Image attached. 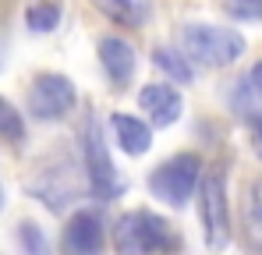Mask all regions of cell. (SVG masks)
<instances>
[{"mask_svg": "<svg viewBox=\"0 0 262 255\" xmlns=\"http://www.w3.org/2000/svg\"><path fill=\"white\" fill-rule=\"evenodd\" d=\"M117 255H170L177 248L174 227L152 209H128L114 223Z\"/></svg>", "mask_w": 262, "mask_h": 255, "instance_id": "cell-1", "label": "cell"}, {"mask_svg": "<svg viewBox=\"0 0 262 255\" xmlns=\"http://www.w3.org/2000/svg\"><path fill=\"white\" fill-rule=\"evenodd\" d=\"M181 46L202 68H230L234 60L245 57V36L237 29H223V25H209V22L184 25Z\"/></svg>", "mask_w": 262, "mask_h": 255, "instance_id": "cell-2", "label": "cell"}, {"mask_svg": "<svg viewBox=\"0 0 262 255\" xmlns=\"http://www.w3.org/2000/svg\"><path fill=\"white\" fill-rule=\"evenodd\" d=\"M82 156H85V177H89V192L99 202H114L124 195V177L114 170L110 149H106V135L99 121L89 114L85 131H82Z\"/></svg>", "mask_w": 262, "mask_h": 255, "instance_id": "cell-3", "label": "cell"}, {"mask_svg": "<svg viewBox=\"0 0 262 255\" xmlns=\"http://www.w3.org/2000/svg\"><path fill=\"white\" fill-rule=\"evenodd\" d=\"M199 184H202V160L195 153H177L170 160H163L160 167L152 170V177H149L152 195L160 202L174 206V209H181L199 192Z\"/></svg>", "mask_w": 262, "mask_h": 255, "instance_id": "cell-4", "label": "cell"}, {"mask_svg": "<svg viewBox=\"0 0 262 255\" xmlns=\"http://www.w3.org/2000/svg\"><path fill=\"white\" fill-rule=\"evenodd\" d=\"M199 220H202L206 245L213 252L227 248V241H230V209H227V177H223L220 167L202 174V184H199Z\"/></svg>", "mask_w": 262, "mask_h": 255, "instance_id": "cell-5", "label": "cell"}, {"mask_svg": "<svg viewBox=\"0 0 262 255\" xmlns=\"http://www.w3.org/2000/svg\"><path fill=\"white\" fill-rule=\"evenodd\" d=\"M78 103V89L71 78L57 75V71H46L36 75V82L29 89V114L36 121H60L75 110Z\"/></svg>", "mask_w": 262, "mask_h": 255, "instance_id": "cell-6", "label": "cell"}, {"mask_svg": "<svg viewBox=\"0 0 262 255\" xmlns=\"http://www.w3.org/2000/svg\"><path fill=\"white\" fill-rule=\"evenodd\" d=\"M64 252L68 255H103L106 248V223L96 209H78L64 227Z\"/></svg>", "mask_w": 262, "mask_h": 255, "instance_id": "cell-7", "label": "cell"}, {"mask_svg": "<svg viewBox=\"0 0 262 255\" xmlns=\"http://www.w3.org/2000/svg\"><path fill=\"white\" fill-rule=\"evenodd\" d=\"M138 107H142V114L149 117L152 128H170V124H177L181 114H184L181 92H177L174 85H167V82L142 85V89H138Z\"/></svg>", "mask_w": 262, "mask_h": 255, "instance_id": "cell-8", "label": "cell"}, {"mask_svg": "<svg viewBox=\"0 0 262 255\" xmlns=\"http://www.w3.org/2000/svg\"><path fill=\"white\" fill-rule=\"evenodd\" d=\"M99 64H103V75L110 78L114 89H128L135 78V68H138V53L124 36H103L99 39Z\"/></svg>", "mask_w": 262, "mask_h": 255, "instance_id": "cell-9", "label": "cell"}, {"mask_svg": "<svg viewBox=\"0 0 262 255\" xmlns=\"http://www.w3.org/2000/svg\"><path fill=\"white\" fill-rule=\"evenodd\" d=\"M106 131L117 142V149L128 153V156H145L152 149V124H145L135 114H110Z\"/></svg>", "mask_w": 262, "mask_h": 255, "instance_id": "cell-10", "label": "cell"}, {"mask_svg": "<svg viewBox=\"0 0 262 255\" xmlns=\"http://www.w3.org/2000/svg\"><path fill=\"white\" fill-rule=\"evenodd\" d=\"M92 4L121 29H138L149 18V0H92Z\"/></svg>", "mask_w": 262, "mask_h": 255, "instance_id": "cell-11", "label": "cell"}, {"mask_svg": "<svg viewBox=\"0 0 262 255\" xmlns=\"http://www.w3.org/2000/svg\"><path fill=\"white\" fill-rule=\"evenodd\" d=\"M152 64L170 78L174 85H191L195 82V68H191V57H184L181 50H170V46H156L152 50Z\"/></svg>", "mask_w": 262, "mask_h": 255, "instance_id": "cell-12", "label": "cell"}, {"mask_svg": "<svg viewBox=\"0 0 262 255\" xmlns=\"http://www.w3.org/2000/svg\"><path fill=\"white\" fill-rule=\"evenodd\" d=\"M29 192L43 202L46 209H53V213H60L68 202H75V192H71L64 181H57L53 174H46V177H39L36 184H29Z\"/></svg>", "mask_w": 262, "mask_h": 255, "instance_id": "cell-13", "label": "cell"}, {"mask_svg": "<svg viewBox=\"0 0 262 255\" xmlns=\"http://www.w3.org/2000/svg\"><path fill=\"white\" fill-rule=\"evenodd\" d=\"M25 25H29V32H36V36L53 32V29L60 25V4H57V0H32V4L25 7Z\"/></svg>", "mask_w": 262, "mask_h": 255, "instance_id": "cell-14", "label": "cell"}, {"mask_svg": "<svg viewBox=\"0 0 262 255\" xmlns=\"http://www.w3.org/2000/svg\"><path fill=\"white\" fill-rule=\"evenodd\" d=\"M245 227H248L252 245L262 252V177L248 184V195H245Z\"/></svg>", "mask_w": 262, "mask_h": 255, "instance_id": "cell-15", "label": "cell"}, {"mask_svg": "<svg viewBox=\"0 0 262 255\" xmlns=\"http://www.w3.org/2000/svg\"><path fill=\"white\" fill-rule=\"evenodd\" d=\"M0 138H4V142H21V138H25V121H21V114H18L14 103H7L4 96H0Z\"/></svg>", "mask_w": 262, "mask_h": 255, "instance_id": "cell-16", "label": "cell"}, {"mask_svg": "<svg viewBox=\"0 0 262 255\" xmlns=\"http://www.w3.org/2000/svg\"><path fill=\"white\" fill-rule=\"evenodd\" d=\"M18 245H21L25 255H50V241H46V234L32 220H25V223L18 227Z\"/></svg>", "mask_w": 262, "mask_h": 255, "instance_id": "cell-17", "label": "cell"}, {"mask_svg": "<svg viewBox=\"0 0 262 255\" xmlns=\"http://www.w3.org/2000/svg\"><path fill=\"white\" fill-rule=\"evenodd\" d=\"M223 11L230 18H241V22H262V0H220Z\"/></svg>", "mask_w": 262, "mask_h": 255, "instance_id": "cell-18", "label": "cell"}, {"mask_svg": "<svg viewBox=\"0 0 262 255\" xmlns=\"http://www.w3.org/2000/svg\"><path fill=\"white\" fill-rule=\"evenodd\" d=\"M245 82H248V92H252V107H248V114H252V110H259V103H262V60L252 64V71H248ZM248 114H245V117H248Z\"/></svg>", "mask_w": 262, "mask_h": 255, "instance_id": "cell-19", "label": "cell"}, {"mask_svg": "<svg viewBox=\"0 0 262 255\" xmlns=\"http://www.w3.org/2000/svg\"><path fill=\"white\" fill-rule=\"evenodd\" d=\"M245 124H248V135H252V149L259 153V160H262V114L255 110V114H248L245 117Z\"/></svg>", "mask_w": 262, "mask_h": 255, "instance_id": "cell-20", "label": "cell"}]
</instances>
